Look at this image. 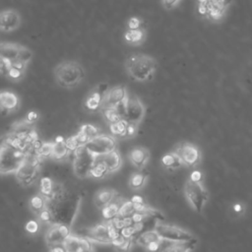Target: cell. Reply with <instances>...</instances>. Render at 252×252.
<instances>
[{"instance_id":"obj_1","label":"cell","mask_w":252,"mask_h":252,"mask_svg":"<svg viewBox=\"0 0 252 252\" xmlns=\"http://www.w3.org/2000/svg\"><path fill=\"white\" fill-rule=\"evenodd\" d=\"M124 66L131 79L137 82H146L153 78L158 69V62L149 54L136 53L126 58Z\"/></svg>"},{"instance_id":"obj_2","label":"cell","mask_w":252,"mask_h":252,"mask_svg":"<svg viewBox=\"0 0 252 252\" xmlns=\"http://www.w3.org/2000/svg\"><path fill=\"white\" fill-rule=\"evenodd\" d=\"M53 73L56 84L65 89H73L79 86L86 76L84 67L74 60L60 62L55 66Z\"/></svg>"},{"instance_id":"obj_3","label":"cell","mask_w":252,"mask_h":252,"mask_svg":"<svg viewBox=\"0 0 252 252\" xmlns=\"http://www.w3.org/2000/svg\"><path fill=\"white\" fill-rule=\"evenodd\" d=\"M78 202L74 196H68L64 191L53 200L47 202V208L52 214L53 223L69 225L76 215Z\"/></svg>"},{"instance_id":"obj_4","label":"cell","mask_w":252,"mask_h":252,"mask_svg":"<svg viewBox=\"0 0 252 252\" xmlns=\"http://www.w3.org/2000/svg\"><path fill=\"white\" fill-rule=\"evenodd\" d=\"M28 153L16 148L5 139L0 143V174L16 173Z\"/></svg>"},{"instance_id":"obj_5","label":"cell","mask_w":252,"mask_h":252,"mask_svg":"<svg viewBox=\"0 0 252 252\" xmlns=\"http://www.w3.org/2000/svg\"><path fill=\"white\" fill-rule=\"evenodd\" d=\"M184 195L190 207L198 214H201L209 200L208 190L201 180H194L190 177L184 184Z\"/></svg>"},{"instance_id":"obj_6","label":"cell","mask_w":252,"mask_h":252,"mask_svg":"<svg viewBox=\"0 0 252 252\" xmlns=\"http://www.w3.org/2000/svg\"><path fill=\"white\" fill-rule=\"evenodd\" d=\"M41 158L35 150L32 149L28 152L25 161L15 173L18 181L24 186H30L38 178Z\"/></svg>"},{"instance_id":"obj_7","label":"cell","mask_w":252,"mask_h":252,"mask_svg":"<svg viewBox=\"0 0 252 252\" xmlns=\"http://www.w3.org/2000/svg\"><path fill=\"white\" fill-rule=\"evenodd\" d=\"M232 0H197V11L205 19L211 22H219L223 19Z\"/></svg>"},{"instance_id":"obj_8","label":"cell","mask_w":252,"mask_h":252,"mask_svg":"<svg viewBox=\"0 0 252 252\" xmlns=\"http://www.w3.org/2000/svg\"><path fill=\"white\" fill-rule=\"evenodd\" d=\"M117 108L123 119L137 126L141 124L146 115V106L136 95H129L125 103Z\"/></svg>"},{"instance_id":"obj_9","label":"cell","mask_w":252,"mask_h":252,"mask_svg":"<svg viewBox=\"0 0 252 252\" xmlns=\"http://www.w3.org/2000/svg\"><path fill=\"white\" fill-rule=\"evenodd\" d=\"M154 229L157 231V233L162 240L171 243H189L196 241L192 233H190L186 229H183L175 225L157 222L155 224Z\"/></svg>"},{"instance_id":"obj_10","label":"cell","mask_w":252,"mask_h":252,"mask_svg":"<svg viewBox=\"0 0 252 252\" xmlns=\"http://www.w3.org/2000/svg\"><path fill=\"white\" fill-rule=\"evenodd\" d=\"M116 146H117V143L114 136L106 135V134H98L95 137H94L90 142H88L85 147L88 150V152L94 158H96L112 151L117 150Z\"/></svg>"},{"instance_id":"obj_11","label":"cell","mask_w":252,"mask_h":252,"mask_svg":"<svg viewBox=\"0 0 252 252\" xmlns=\"http://www.w3.org/2000/svg\"><path fill=\"white\" fill-rule=\"evenodd\" d=\"M0 57L11 63L18 60L30 62L32 52L30 48L15 42H0Z\"/></svg>"},{"instance_id":"obj_12","label":"cell","mask_w":252,"mask_h":252,"mask_svg":"<svg viewBox=\"0 0 252 252\" xmlns=\"http://www.w3.org/2000/svg\"><path fill=\"white\" fill-rule=\"evenodd\" d=\"M73 169L79 178H86L90 176L91 169L94 165L95 158H94L86 149L85 146L78 148L74 153Z\"/></svg>"},{"instance_id":"obj_13","label":"cell","mask_w":252,"mask_h":252,"mask_svg":"<svg viewBox=\"0 0 252 252\" xmlns=\"http://www.w3.org/2000/svg\"><path fill=\"white\" fill-rule=\"evenodd\" d=\"M174 152L180 158L183 166L186 167H195L199 165L202 160V152L199 147L189 142L178 144L175 147Z\"/></svg>"},{"instance_id":"obj_14","label":"cell","mask_w":252,"mask_h":252,"mask_svg":"<svg viewBox=\"0 0 252 252\" xmlns=\"http://www.w3.org/2000/svg\"><path fill=\"white\" fill-rule=\"evenodd\" d=\"M109 86L106 83H100L95 86L87 95L84 105L90 111H96L101 109L106 94L109 90Z\"/></svg>"},{"instance_id":"obj_15","label":"cell","mask_w":252,"mask_h":252,"mask_svg":"<svg viewBox=\"0 0 252 252\" xmlns=\"http://www.w3.org/2000/svg\"><path fill=\"white\" fill-rule=\"evenodd\" d=\"M129 97V94L127 88L125 86L119 85L112 87L108 90L106 96L104 98L102 108H117L125 103L127 98Z\"/></svg>"},{"instance_id":"obj_16","label":"cell","mask_w":252,"mask_h":252,"mask_svg":"<svg viewBox=\"0 0 252 252\" xmlns=\"http://www.w3.org/2000/svg\"><path fill=\"white\" fill-rule=\"evenodd\" d=\"M71 234L70 226L62 223H52L45 234V241L49 248L63 245L66 238Z\"/></svg>"},{"instance_id":"obj_17","label":"cell","mask_w":252,"mask_h":252,"mask_svg":"<svg viewBox=\"0 0 252 252\" xmlns=\"http://www.w3.org/2000/svg\"><path fill=\"white\" fill-rule=\"evenodd\" d=\"M22 25V16L16 9H5L0 11V32H11Z\"/></svg>"},{"instance_id":"obj_18","label":"cell","mask_w":252,"mask_h":252,"mask_svg":"<svg viewBox=\"0 0 252 252\" xmlns=\"http://www.w3.org/2000/svg\"><path fill=\"white\" fill-rule=\"evenodd\" d=\"M66 252H93L92 243L88 238L76 236L72 233L63 243Z\"/></svg>"},{"instance_id":"obj_19","label":"cell","mask_w":252,"mask_h":252,"mask_svg":"<svg viewBox=\"0 0 252 252\" xmlns=\"http://www.w3.org/2000/svg\"><path fill=\"white\" fill-rule=\"evenodd\" d=\"M20 106V98L17 94L10 91H0V112L8 115L16 111Z\"/></svg>"},{"instance_id":"obj_20","label":"cell","mask_w":252,"mask_h":252,"mask_svg":"<svg viewBox=\"0 0 252 252\" xmlns=\"http://www.w3.org/2000/svg\"><path fill=\"white\" fill-rule=\"evenodd\" d=\"M150 159V152L145 147H135L129 153L130 162L137 168L142 169Z\"/></svg>"},{"instance_id":"obj_21","label":"cell","mask_w":252,"mask_h":252,"mask_svg":"<svg viewBox=\"0 0 252 252\" xmlns=\"http://www.w3.org/2000/svg\"><path fill=\"white\" fill-rule=\"evenodd\" d=\"M28 64H29V62L24 61V60H18L15 62H11L8 67L7 72L5 74L6 77L13 82L21 81L27 72Z\"/></svg>"},{"instance_id":"obj_22","label":"cell","mask_w":252,"mask_h":252,"mask_svg":"<svg viewBox=\"0 0 252 252\" xmlns=\"http://www.w3.org/2000/svg\"><path fill=\"white\" fill-rule=\"evenodd\" d=\"M99 129L93 124H84L80 127L78 133L74 135L77 143L80 147L86 146L88 142H90L94 137L98 135Z\"/></svg>"},{"instance_id":"obj_23","label":"cell","mask_w":252,"mask_h":252,"mask_svg":"<svg viewBox=\"0 0 252 252\" xmlns=\"http://www.w3.org/2000/svg\"><path fill=\"white\" fill-rule=\"evenodd\" d=\"M89 238L99 243H111V239L108 233L107 222L99 223L92 227L89 232Z\"/></svg>"},{"instance_id":"obj_24","label":"cell","mask_w":252,"mask_h":252,"mask_svg":"<svg viewBox=\"0 0 252 252\" xmlns=\"http://www.w3.org/2000/svg\"><path fill=\"white\" fill-rule=\"evenodd\" d=\"M147 37V32L142 27L139 29H127V31L124 33V39L125 41L134 46L141 45Z\"/></svg>"},{"instance_id":"obj_25","label":"cell","mask_w":252,"mask_h":252,"mask_svg":"<svg viewBox=\"0 0 252 252\" xmlns=\"http://www.w3.org/2000/svg\"><path fill=\"white\" fill-rule=\"evenodd\" d=\"M70 151L66 146V139L62 136H58L53 141L51 158L54 160H63L68 158Z\"/></svg>"},{"instance_id":"obj_26","label":"cell","mask_w":252,"mask_h":252,"mask_svg":"<svg viewBox=\"0 0 252 252\" xmlns=\"http://www.w3.org/2000/svg\"><path fill=\"white\" fill-rule=\"evenodd\" d=\"M99 158L106 165L109 173H112V172L118 170L122 165V158L117 150L112 151V152H110L104 156H101L99 158Z\"/></svg>"},{"instance_id":"obj_27","label":"cell","mask_w":252,"mask_h":252,"mask_svg":"<svg viewBox=\"0 0 252 252\" xmlns=\"http://www.w3.org/2000/svg\"><path fill=\"white\" fill-rule=\"evenodd\" d=\"M116 193L112 189H101L94 195V201L98 208H103L116 199Z\"/></svg>"},{"instance_id":"obj_28","label":"cell","mask_w":252,"mask_h":252,"mask_svg":"<svg viewBox=\"0 0 252 252\" xmlns=\"http://www.w3.org/2000/svg\"><path fill=\"white\" fill-rule=\"evenodd\" d=\"M160 161H161L162 166L169 170H175V169H178L181 166H183V163H182L180 158L174 151L165 154L161 158Z\"/></svg>"},{"instance_id":"obj_29","label":"cell","mask_w":252,"mask_h":252,"mask_svg":"<svg viewBox=\"0 0 252 252\" xmlns=\"http://www.w3.org/2000/svg\"><path fill=\"white\" fill-rule=\"evenodd\" d=\"M162 239L159 237V235L157 233V231L155 229L153 230H146L144 232H142L136 239L135 241L144 247H147L148 245H150L151 243L154 242H158V241H161Z\"/></svg>"},{"instance_id":"obj_30","label":"cell","mask_w":252,"mask_h":252,"mask_svg":"<svg viewBox=\"0 0 252 252\" xmlns=\"http://www.w3.org/2000/svg\"><path fill=\"white\" fill-rule=\"evenodd\" d=\"M122 202L117 200V199H115L110 204H108L105 207L101 208V214H102V217L105 220V221H109V220H113L114 218H116L118 216L119 207H120Z\"/></svg>"},{"instance_id":"obj_31","label":"cell","mask_w":252,"mask_h":252,"mask_svg":"<svg viewBox=\"0 0 252 252\" xmlns=\"http://www.w3.org/2000/svg\"><path fill=\"white\" fill-rule=\"evenodd\" d=\"M54 186L55 183L52 181V179L50 177H42L39 181V189H40V195H42L46 202H48L54 192Z\"/></svg>"},{"instance_id":"obj_32","label":"cell","mask_w":252,"mask_h":252,"mask_svg":"<svg viewBox=\"0 0 252 252\" xmlns=\"http://www.w3.org/2000/svg\"><path fill=\"white\" fill-rule=\"evenodd\" d=\"M129 123L125 119H121L115 123L109 124L112 136L115 138H127V129Z\"/></svg>"},{"instance_id":"obj_33","label":"cell","mask_w":252,"mask_h":252,"mask_svg":"<svg viewBox=\"0 0 252 252\" xmlns=\"http://www.w3.org/2000/svg\"><path fill=\"white\" fill-rule=\"evenodd\" d=\"M109 172H108V169H107L106 165L99 158H95V160L94 162V165L91 169L90 176H92L94 178H96V179H99V178L104 177Z\"/></svg>"},{"instance_id":"obj_34","label":"cell","mask_w":252,"mask_h":252,"mask_svg":"<svg viewBox=\"0 0 252 252\" xmlns=\"http://www.w3.org/2000/svg\"><path fill=\"white\" fill-rule=\"evenodd\" d=\"M29 204H30L31 210H32L33 213H35L36 215H37L39 212H41L43 209H45V208L47 207V202H46L45 198H44L42 195H40V194L32 196V197L31 198Z\"/></svg>"},{"instance_id":"obj_35","label":"cell","mask_w":252,"mask_h":252,"mask_svg":"<svg viewBox=\"0 0 252 252\" xmlns=\"http://www.w3.org/2000/svg\"><path fill=\"white\" fill-rule=\"evenodd\" d=\"M147 178H148V175L146 173L135 172L130 177L129 185H130V187L132 189H135V190L141 189V188H143L145 186V184L147 182Z\"/></svg>"},{"instance_id":"obj_36","label":"cell","mask_w":252,"mask_h":252,"mask_svg":"<svg viewBox=\"0 0 252 252\" xmlns=\"http://www.w3.org/2000/svg\"><path fill=\"white\" fill-rule=\"evenodd\" d=\"M195 243L196 241L189 243H170L162 250V252H190Z\"/></svg>"},{"instance_id":"obj_37","label":"cell","mask_w":252,"mask_h":252,"mask_svg":"<svg viewBox=\"0 0 252 252\" xmlns=\"http://www.w3.org/2000/svg\"><path fill=\"white\" fill-rule=\"evenodd\" d=\"M101 110H102L103 116H104L105 120L108 122V124L115 123V122L123 119L118 108H102Z\"/></svg>"},{"instance_id":"obj_38","label":"cell","mask_w":252,"mask_h":252,"mask_svg":"<svg viewBox=\"0 0 252 252\" xmlns=\"http://www.w3.org/2000/svg\"><path fill=\"white\" fill-rule=\"evenodd\" d=\"M135 213L133 203L131 201H123L119 207L118 211V216L120 218H125V217H130Z\"/></svg>"},{"instance_id":"obj_39","label":"cell","mask_w":252,"mask_h":252,"mask_svg":"<svg viewBox=\"0 0 252 252\" xmlns=\"http://www.w3.org/2000/svg\"><path fill=\"white\" fill-rule=\"evenodd\" d=\"M52 148H53V142H44L41 144L39 149L35 152L41 159L46 158H51Z\"/></svg>"},{"instance_id":"obj_40","label":"cell","mask_w":252,"mask_h":252,"mask_svg":"<svg viewBox=\"0 0 252 252\" xmlns=\"http://www.w3.org/2000/svg\"><path fill=\"white\" fill-rule=\"evenodd\" d=\"M37 217L39 219V220L45 222V223H53V220H52V214L50 212V210L46 207L45 209H43L41 212H39L37 214Z\"/></svg>"},{"instance_id":"obj_41","label":"cell","mask_w":252,"mask_h":252,"mask_svg":"<svg viewBox=\"0 0 252 252\" xmlns=\"http://www.w3.org/2000/svg\"><path fill=\"white\" fill-rule=\"evenodd\" d=\"M26 231L30 234H35L39 230V223L36 220H29L25 225Z\"/></svg>"},{"instance_id":"obj_42","label":"cell","mask_w":252,"mask_h":252,"mask_svg":"<svg viewBox=\"0 0 252 252\" xmlns=\"http://www.w3.org/2000/svg\"><path fill=\"white\" fill-rule=\"evenodd\" d=\"M143 20L137 16H134V17H131L128 22H127V28L128 29H139V28H142V25H143Z\"/></svg>"},{"instance_id":"obj_43","label":"cell","mask_w":252,"mask_h":252,"mask_svg":"<svg viewBox=\"0 0 252 252\" xmlns=\"http://www.w3.org/2000/svg\"><path fill=\"white\" fill-rule=\"evenodd\" d=\"M135 240L134 239H125L124 243L117 249L119 252H128L131 249V246Z\"/></svg>"},{"instance_id":"obj_44","label":"cell","mask_w":252,"mask_h":252,"mask_svg":"<svg viewBox=\"0 0 252 252\" xmlns=\"http://www.w3.org/2000/svg\"><path fill=\"white\" fill-rule=\"evenodd\" d=\"M163 7L166 10H171L174 7L177 6V4L180 2V0H161Z\"/></svg>"},{"instance_id":"obj_45","label":"cell","mask_w":252,"mask_h":252,"mask_svg":"<svg viewBox=\"0 0 252 252\" xmlns=\"http://www.w3.org/2000/svg\"><path fill=\"white\" fill-rule=\"evenodd\" d=\"M38 117H39L38 112H36V111H30V112L27 114V116H26L25 118H26L29 122L34 124V123L37 121Z\"/></svg>"},{"instance_id":"obj_46","label":"cell","mask_w":252,"mask_h":252,"mask_svg":"<svg viewBox=\"0 0 252 252\" xmlns=\"http://www.w3.org/2000/svg\"><path fill=\"white\" fill-rule=\"evenodd\" d=\"M124 241H125V238L124 237H122L121 235H119L117 238H115V239H113L112 241H111V243L110 244H112L115 248H116V250L124 243Z\"/></svg>"},{"instance_id":"obj_47","label":"cell","mask_w":252,"mask_h":252,"mask_svg":"<svg viewBox=\"0 0 252 252\" xmlns=\"http://www.w3.org/2000/svg\"><path fill=\"white\" fill-rule=\"evenodd\" d=\"M10 63L5 61L3 58L0 57V73L2 74H6L7 70H8V67H9Z\"/></svg>"},{"instance_id":"obj_48","label":"cell","mask_w":252,"mask_h":252,"mask_svg":"<svg viewBox=\"0 0 252 252\" xmlns=\"http://www.w3.org/2000/svg\"><path fill=\"white\" fill-rule=\"evenodd\" d=\"M49 252H66V249L63 245H57L54 247H50Z\"/></svg>"},{"instance_id":"obj_49","label":"cell","mask_w":252,"mask_h":252,"mask_svg":"<svg viewBox=\"0 0 252 252\" xmlns=\"http://www.w3.org/2000/svg\"><path fill=\"white\" fill-rule=\"evenodd\" d=\"M130 201H131L132 203H134V204H142V203H144L143 198H142L141 196H139V195H134V196L131 198Z\"/></svg>"},{"instance_id":"obj_50","label":"cell","mask_w":252,"mask_h":252,"mask_svg":"<svg viewBox=\"0 0 252 252\" xmlns=\"http://www.w3.org/2000/svg\"><path fill=\"white\" fill-rule=\"evenodd\" d=\"M234 211H235V212H240V211H242V207L237 204V205L234 206Z\"/></svg>"}]
</instances>
